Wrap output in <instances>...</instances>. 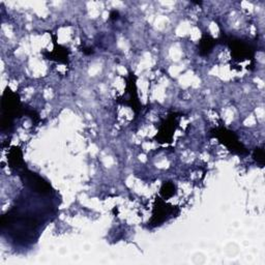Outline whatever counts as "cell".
<instances>
[{"label": "cell", "instance_id": "obj_1", "mask_svg": "<svg viewBox=\"0 0 265 265\" xmlns=\"http://www.w3.org/2000/svg\"><path fill=\"white\" fill-rule=\"evenodd\" d=\"M213 41H208L207 39H202V42H201V53L202 54H208L209 52H211L213 47V42H211Z\"/></svg>", "mask_w": 265, "mask_h": 265}, {"label": "cell", "instance_id": "obj_2", "mask_svg": "<svg viewBox=\"0 0 265 265\" xmlns=\"http://www.w3.org/2000/svg\"><path fill=\"white\" fill-rule=\"evenodd\" d=\"M256 160L259 162L260 164H263V158H264V153H263V150L262 149H257L256 150Z\"/></svg>", "mask_w": 265, "mask_h": 265}]
</instances>
